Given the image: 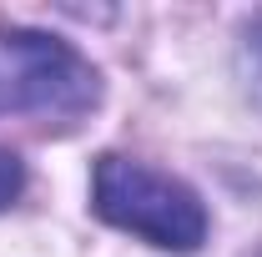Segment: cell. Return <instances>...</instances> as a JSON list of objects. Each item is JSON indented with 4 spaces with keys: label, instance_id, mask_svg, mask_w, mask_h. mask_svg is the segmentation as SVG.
I'll list each match as a JSON object with an SVG mask.
<instances>
[{
    "label": "cell",
    "instance_id": "4",
    "mask_svg": "<svg viewBox=\"0 0 262 257\" xmlns=\"http://www.w3.org/2000/svg\"><path fill=\"white\" fill-rule=\"evenodd\" d=\"M242 66H247V86H252V96L262 101V20L247 31V46H242Z\"/></svg>",
    "mask_w": 262,
    "mask_h": 257
},
{
    "label": "cell",
    "instance_id": "2",
    "mask_svg": "<svg viewBox=\"0 0 262 257\" xmlns=\"http://www.w3.org/2000/svg\"><path fill=\"white\" fill-rule=\"evenodd\" d=\"M101 76L76 46L40 31H0V116H86Z\"/></svg>",
    "mask_w": 262,
    "mask_h": 257
},
{
    "label": "cell",
    "instance_id": "3",
    "mask_svg": "<svg viewBox=\"0 0 262 257\" xmlns=\"http://www.w3.org/2000/svg\"><path fill=\"white\" fill-rule=\"evenodd\" d=\"M20 187H26L20 157H15V152H0V207H10V202L20 197Z\"/></svg>",
    "mask_w": 262,
    "mask_h": 257
},
{
    "label": "cell",
    "instance_id": "1",
    "mask_svg": "<svg viewBox=\"0 0 262 257\" xmlns=\"http://www.w3.org/2000/svg\"><path fill=\"white\" fill-rule=\"evenodd\" d=\"M91 202L111 227H121L151 247H166V252H196L207 237L202 197L146 161L101 157L91 177Z\"/></svg>",
    "mask_w": 262,
    "mask_h": 257
}]
</instances>
